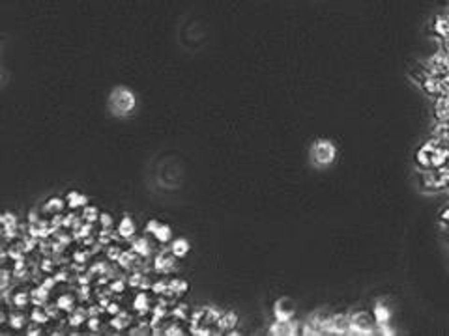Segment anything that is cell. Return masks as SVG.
Returning <instances> with one entry per match:
<instances>
[{
    "label": "cell",
    "mask_w": 449,
    "mask_h": 336,
    "mask_svg": "<svg viewBox=\"0 0 449 336\" xmlns=\"http://www.w3.org/2000/svg\"><path fill=\"white\" fill-rule=\"evenodd\" d=\"M40 332H41V330L38 329V327H30V329L27 330V334H28V336H36V334H40Z\"/></svg>",
    "instance_id": "cell-48"
},
{
    "label": "cell",
    "mask_w": 449,
    "mask_h": 336,
    "mask_svg": "<svg viewBox=\"0 0 449 336\" xmlns=\"http://www.w3.org/2000/svg\"><path fill=\"white\" fill-rule=\"evenodd\" d=\"M56 282H58V280H56V278H54V277H45V278H43V280H41V284L45 286L47 290H53L54 286H56Z\"/></svg>",
    "instance_id": "cell-43"
},
{
    "label": "cell",
    "mask_w": 449,
    "mask_h": 336,
    "mask_svg": "<svg viewBox=\"0 0 449 336\" xmlns=\"http://www.w3.org/2000/svg\"><path fill=\"white\" fill-rule=\"evenodd\" d=\"M270 334L273 336H294L297 334V332H302V327H300V323L292 317V319H288V321H275L271 323V327L270 330H268Z\"/></svg>",
    "instance_id": "cell-5"
},
{
    "label": "cell",
    "mask_w": 449,
    "mask_h": 336,
    "mask_svg": "<svg viewBox=\"0 0 449 336\" xmlns=\"http://www.w3.org/2000/svg\"><path fill=\"white\" fill-rule=\"evenodd\" d=\"M167 290H169V280H158V282L152 284V291L156 295H165Z\"/></svg>",
    "instance_id": "cell-33"
},
{
    "label": "cell",
    "mask_w": 449,
    "mask_h": 336,
    "mask_svg": "<svg viewBox=\"0 0 449 336\" xmlns=\"http://www.w3.org/2000/svg\"><path fill=\"white\" fill-rule=\"evenodd\" d=\"M99 215H101V213H99V209L96 207V205H85V207H83V215H81V218H83L85 222L94 224L99 220Z\"/></svg>",
    "instance_id": "cell-22"
},
{
    "label": "cell",
    "mask_w": 449,
    "mask_h": 336,
    "mask_svg": "<svg viewBox=\"0 0 449 336\" xmlns=\"http://www.w3.org/2000/svg\"><path fill=\"white\" fill-rule=\"evenodd\" d=\"M217 325V329L221 332H231L236 325H238V312H234V310H229V312H223V316L219 317V321L215 323Z\"/></svg>",
    "instance_id": "cell-8"
},
{
    "label": "cell",
    "mask_w": 449,
    "mask_h": 336,
    "mask_svg": "<svg viewBox=\"0 0 449 336\" xmlns=\"http://www.w3.org/2000/svg\"><path fill=\"white\" fill-rule=\"evenodd\" d=\"M337 157V148L331 140L320 139L311 148V159L318 166H330Z\"/></svg>",
    "instance_id": "cell-2"
},
{
    "label": "cell",
    "mask_w": 449,
    "mask_h": 336,
    "mask_svg": "<svg viewBox=\"0 0 449 336\" xmlns=\"http://www.w3.org/2000/svg\"><path fill=\"white\" fill-rule=\"evenodd\" d=\"M105 312L109 314V316H116V314L120 312V304L118 303H109V304H107Z\"/></svg>",
    "instance_id": "cell-42"
},
{
    "label": "cell",
    "mask_w": 449,
    "mask_h": 336,
    "mask_svg": "<svg viewBox=\"0 0 449 336\" xmlns=\"http://www.w3.org/2000/svg\"><path fill=\"white\" fill-rule=\"evenodd\" d=\"M189 251H191V245H189V241H187L185 238L174 239V241L171 243V252L176 258H185L187 254H189Z\"/></svg>",
    "instance_id": "cell-15"
},
{
    "label": "cell",
    "mask_w": 449,
    "mask_h": 336,
    "mask_svg": "<svg viewBox=\"0 0 449 336\" xmlns=\"http://www.w3.org/2000/svg\"><path fill=\"white\" fill-rule=\"evenodd\" d=\"M375 317H370L367 312H354L350 314V329L348 334L369 336L375 332Z\"/></svg>",
    "instance_id": "cell-3"
},
{
    "label": "cell",
    "mask_w": 449,
    "mask_h": 336,
    "mask_svg": "<svg viewBox=\"0 0 449 336\" xmlns=\"http://www.w3.org/2000/svg\"><path fill=\"white\" fill-rule=\"evenodd\" d=\"M430 157H432V152H429L425 146H423L421 150L417 152L416 159H417V165L421 166V168H430L432 166V161H430Z\"/></svg>",
    "instance_id": "cell-26"
},
{
    "label": "cell",
    "mask_w": 449,
    "mask_h": 336,
    "mask_svg": "<svg viewBox=\"0 0 449 336\" xmlns=\"http://www.w3.org/2000/svg\"><path fill=\"white\" fill-rule=\"evenodd\" d=\"M120 254H122V249H118V247H114V245L107 249V258H109V260H112V262H118Z\"/></svg>",
    "instance_id": "cell-35"
},
{
    "label": "cell",
    "mask_w": 449,
    "mask_h": 336,
    "mask_svg": "<svg viewBox=\"0 0 449 336\" xmlns=\"http://www.w3.org/2000/svg\"><path fill=\"white\" fill-rule=\"evenodd\" d=\"M187 290H189V284H187V280H184V278H171L169 280V290H167L165 295L167 297H182L187 293Z\"/></svg>",
    "instance_id": "cell-10"
},
{
    "label": "cell",
    "mask_w": 449,
    "mask_h": 336,
    "mask_svg": "<svg viewBox=\"0 0 449 336\" xmlns=\"http://www.w3.org/2000/svg\"><path fill=\"white\" fill-rule=\"evenodd\" d=\"M331 327H333V334H348L350 329V316L348 314H333L331 316Z\"/></svg>",
    "instance_id": "cell-7"
},
{
    "label": "cell",
    "mask_w": 449,
    "mask_h": 336,
    "mask_svg": "<svg viewBox=\"0 0 449 336\" xmlns=\"http://www.w3.org/2000/svg\"><path fill=\"white\" fill-rule=\"evenodd\" d=\"M139 254L137 252H133V251H122V254H120L118 258V267H122V269H126V271H135L137 269V264H140V260H139Z\"/></svg>",
    "instance_id": "cell-9"
},
{
    "label": "cell",
    "mask_w": 449,
    "mask_h": 336,
    "mask_svg": "<svg viewBox=\"0 0 449 336\" xmlns=\"http://www.w3.org/2000/svg\"><path fill=\"white\" fill-rule=\"evenodd\" d=\"M135 222L131 220V217L129 215H124V218L120 220L118 224V228H116V232L120 234V238L122 239H131L133 236H135Z\"/></svg>",
    "instance_id": "cell-13"
},
{
    "label": "cell",
    "mask_w": 449,
    "mask_h": 336,
    "mask_svg": "<svg viewBox=\"0 0 449 336\" xmlns=\"http://www.w3.org/2000/svg\"><path fill=\"white\" fill-rule=\"evenodd\" d=\"M154 238L158 239L159 243H169L172 239V230L169 224H159V228L154 232Z\"/></svg>",
    "instance_id": "cell-24"
},
{
    "label": "cell",
    "mask_w": 449,
    "mask_h": 336,
    "mask_svg": "<svg viewBox=\"0 0 449 336\" xmlns=\"http://www.w3.org/2000/svg\"><path fill=\"white\" fill-rule=\"evenodd\" d=\"M56 280L58 282H67V278H69V275H67V271H62V273H56Z\"/></svg>",
    "instance_id": "cell-47"
},
{
    "label": "cell",
    "mask_w": 449,
    "mask_h": 336,
    "mask_svg": "<svg viewBox=\"0 0 449 336\" xmlns=\"http://www.w3.org/2000/svg\"><path fill=\"white\" fill-rule=\"evenodd\" d=\"M8 325H10L12 329H15V330L23 329V327L27 325V316H25V314H21V312H12L10 317H8Z\"/></svg>",
    "instance_id": "cell-23"
},
{
    "label": "cell",
    "mask_w": 449,
    "mask_h": 336,
    "mask_svg": "<svg viewBox=\"0 0 449 336\" xmlns=\"http://www.w3.org/2000/svg\"><path fill=\"white\" fill-rule=\"evenodd\" d=\"M131 251L137 252L140 258H148L152 254V245L148 243L146 238H137L131 241Z\"/></svg>",
    "instance_id": "cell-17"
},
{
    "label": "cell",
    "mask_w": 449,
    "mask_h": 336,
    "mask_svg": "<svg viewBox=\"0 0 449 336\" xmlns=\"http://www.w3.org/2000/svg\"><path fill=\"white\" fill-rule=\"evenodd\" d=\"M86 325H88V329H90V330H98L99 325H101L99 316H90L88 319H86Z\"/></svg>",
    "instance_id": "cell-38"
},
{
    "label": "cell",
    "mask_w": 449,
    "mask_h": 336,
    "mask_svg": "<svg viewBox=\"0 0 449 336\" xmlns=\"http://www.w3.org/2000/svg\"><path fill=\"white\" fill-rule=\"evenodd\" d=\"M434 32L438 36H449V19H443V17H438L434 23Z\"/></svg>",
    "instance_id": "cell-29"
},
{
    "label": "cell",
    "mask_w": 449,
    "mask_h": 336,
    "mask_svg": "<svg viewBox=\"0 0 449 336\" xmlns=\"http://www.w3.org/2000/svg\"><path fill=\"white\" fill-rule=\"evenodd\" d=\"M176 260L178 258L172 254L171 249L158 252L156 258H154V271L156 273H161V275H169L172 271H176Z\"/></svg>",
    "instance_id": "cell-4"
},
{
    "label": "cell",
    "mask_w": 449,
    "mask_h": 336,
    "mask_svg": "<svg viewBox=\"0 0 449 336\" xmlns=\"http://www.w3.org/2000/svg\"><path fill=\"white\" fill-rule=\"evenodd\" d=\"M124 290H126L124 278H112V280H109V291L111 293H122Z\"/></svg>",
    "instance_id": "cell-32"
},
{
    "label": "cell",
    "mask_w": 449,
    "mask_h": 336,
    "mask_svg": "<svg viewBox=\"0 0 449 336\" xmlns=\"http://www.w3.org/2000/svg\"><path fill=\"white\" fill-rule=\"evenodd\" d=\"M14 304L17 308H25L28 303H32V299H30V293H25V291H21V293H15L14 295Z\"/></svg>",
    "instance_id": "cell-30"
},
{
    "label": "cell",
    "mask_w": 449,
    "mask_h": 336,
    "mask_svg": "<svg viewBox=\"0 0 449 336\" xmlns=\"http://www.w3.org/2000/svg\"><path fill=\"white\" fill-rule=\"evenodd\" d=\"M99 224H101V228H112L114 220H112V217L109 213H101L99 215Z\"/></svg>",
    "instance_id": "cell-36"
},
{
    "label": "cell",
    "mask_w": 449,
    "mask_h": 336,
    "mask_svg": "<svg viewBox=\"0 0 449 336\" xmlns=\"http://www.w3.org/2000/svg\"><path fill=\"white\" fill-rule=\"evenodd\" d=\"M109 325H111L114 330H126L129 325H133V316L129 314V312H126V310H120L116 316L111 317Z\"/></svg>",
    "instance_id": "cell-11"
},
{
    "label": "cell",
    "mask_w": 449,
    "mask_h": 336,
    "mask_svg": "<svg viewBox=\"0 0 449 336\" xmlns=\"http://www.w3.org/2000/svg\"><path fill=\"white\" fill-rule=\"evenodd\" d=\"M133 308L137 310V314H139V316H146L148 312H152V308H150V299H148V295H146L144 291H140V293L135 295Z\"/></svg>",
    "instance_id": "cell-16"
},
{
    "label": "cell",
    "mask_w": 449,
    "mask_h": 336,
    "mask_svg": "<svg viewBox=\"0 0 449 336\" xmlns=\"http://www.w3.org/2000/svg\"><path fill=\"white\" fill-rule=\"evenodd\" d=\"M109 105L111 110L118 116H127L129 112H133L135 105H137V97L131 90H127L126 86H116L109 95Z\"/></svg>",
    "instance_id": "cell-1"
},
{
    "label": "cell",
    "mask_w": 449,
    "mask_h": 336,
    "mask_svg": "<svg viewBox=\"0 0 449 336\" xmlns=\"http://www.w3.org/2000/svg\"><path fill=\"white\" fill-rule=\"evenodd\" d=\"M53 265H54V264H53V260H51V258H45V260L41 262V269L49 273V271H53Z\"/></svg>",
    "instance_id": "cell-45"
},
{
    "label": "cell",
    "mask_w": 449,
    "mask_h": 336,
    "mask_svg": "<svg viewBox=\"0 0 449 336\" xmlns=\"http://www.w3.org/2000/svg\"><path fill=\"white\" fill-rule=\"evenodd\" d=\"M0 222H2V228H17V217H15L14 213H10V211H6L2 215Z\"/></svg>",
    "instance_id": "cell-31"
},
{
    "label": "cell",
    "mask_w": 449,
    "mask_h": 336,
    "mask_svg": "<svg viewBox=\"0 0 449 336\" xmlns=\"http://www.w3.org/2000/svg\"><path fill=\"white\" fill-rule=\"evenodd\" d=\"M159 224H161V222H158L156 218H152V220H148V222H146V226H144L146 234H152V236H154V232H156V230H158V228H159Z\"/></svg>",
    "instance_id": "cell-41"
},
{
    "label": "cell",
    "mask_w": 449,
    "mask_h": 336,
    "mask_svg": "<svg viewBox=\"0 0 449 336\" xmlns=\"http://www.w3.org/2000/svg\"><path fill=\"white\" fill-rule=\"evenodd\" d=\"M273 317L277 321H288L294 317V306L286 297H281L279 301H275L273 304Z\"/></svg>",
    "instance_id": "cell-6"
},
{
    "label": "cell",
    "mask_w": 449,
    "mask_h": 336,
    "mask_svg": "<svg viewBox=\"0 0 449 336\" xmlns=\"http://www.w3.org/2000/svg\"><path fill=\"white\" fill-rule=\"evenodd\" d=\"M86 319H88V310H85V308H75L73 312H69V319H67V325L77 329V327H81V325H83Z\"/></svg>",
    "instance_id": "cell-20"
},
{
    "label": "cell",
    "mask_w": 449,
    "mask_h": 336,
    "mask_svg": "<svg viewBox=\"0 0 449 336\" xmlns=\"http://www.w3.org/2000/svg\"><path fill=\"white\" fill-rule=\"evenodd\" d=\"M66 198H58V196H54V198H49L45 202V205H43V211L45 213H51V215H56V213H62V209L66 207Z\"/></svg>",
    "instance_id": "cell-19"
},
{
    "label": "cell",
    "mask_w": 449,
    "mask_h": 336,
    "mask_svg": "<svg viewBox=\"0 0 449 336\" xmlns=\"http://www.w3.org/2000/svg\"><path fill=\"white\" fill-rule=\"evenodd\" d=\"M10 278H12V273H10L8 269H2V284H0L2 291L10 288Z\"/></svg>",
    "instance_id": "cell-39"
},
{
    "label": "cell",
    "mask_w": 449,
    "mask_h": 336,
    "mask_svg": "<svg viewBox=\"0 0 449 336\" xmlns=\"http://www.w3.org/2000/svg\"><path fill=\"white\" fill-rule=\"evenodd\" d=\"M187 310H189V306H187V304L180 303V304H176V306H174V310L171 312V316L176 317V319H180V321H185V319L189 317V312H187Z\"/></svg>",
    "instance_id": "cell-28"
},
{
    "label": "cell",
    "mask_w": 449,
    "mask_h": 336,
    "mask_svg": "<svg viewBox=\"0 0 449 336\" xmlns=\"http://www.w3.org/2000/svg\"><path fill=\"white\" fill-rule=\"evenodd\" d=\"M58 310H60L58 304H45V312L49 314L51 319H56L58 317Z\"/></svg>",
    "instance_id": "cell-37"
},
{
    "label": "cell",
    "mask_w": 449,
    "mask_h": 336,
    "mask_svg": "<svg viewBox=\"0 0 449 336\" xmlns=\"http://www.w3.org/2000/svg\"><path fill=\"white\" fill-rule=\"evenodd\" d=\"M372 317H375V321L377 325H386V323H390L391 319V310L386 306L384 303H377L375 304V310H372Z\"/></svg>",
    "instance_id": "cell-14"
},
{
    "label": "cell",
    "mask_w": 449,
    "mask_h": 336,
    "mask_svg": "<svg viewBox=\"0 0 449 336\" xmlns=\"http://www.w3.org/2000/svg\"><path fill=\"white\" fill-rule=\"evenodd\" d=\"M90 256V251L88 252H75V254H73V260H75V262H77V264H81V265H85L86 264V258Z\"/></svg>",
    "instance_id": "cell-40"
},
{
    "label": "cell",
    "mask_w": 449,
    "mask_h": 336,
    "mask_svg": "<svg viewBox=\"0 0 449 336\" xmlns=\"http://www.w3.org/2000/svg\"><path fill=\"white\" fill-rule=\"evenodd\" d=\"M206 308V314H204V325H215V323L219 321V317L223 316V312L224 310H221L219 308V306H213V304H211V306H204Z\"/></svg>",
    "instance_id": "cell-21"
},
{
    "label": "cell",
    "mask_w": 449,
    "mask_h": 336,
    "mask_svg": "<svg viewBox=\"0 0 449 336\" xmlns=\"http://www.w3.org/2000/svg\"><path fill=\"white\" fill-rule=\"evenodd\" d=\"M30 319H32L34 325H45L51 317H49V314L45 312V308L36 306V308H32V312H30Z\"/></svg>",
    "instance_id": "cell-25"
},
{
    "label": "cell",
    "mask_w": 449,
    "mask_h": 336,
    "mask_svg": "<svg viewBox=\"0 0 449 336\" xmlns=\"http://www.w3.org/2000/svg\"><path fill=\"white\" fill-rule=\"evenodd\" d=\"M56 304H58L60 310H64V312H73V310H75V299H73L69 293L60 295L58 299H56Z\"/></svg>",
    "instance_id": "cell-27"
},
{
    "label": "cell",
    "mask_w": 449,
    "mask_h": 336,
    "mask_svg": "<svg viewBox=\"0 0 449 336\" xmlns=\"http://www.w3.org/2000/svg\"><path fill=\"white\" fill-rule=\"evenodd\" d=\"M88 295H90V286L85 284L83 288H79V299L81 301H85V299H88Z\"/></svg>",
    "instance_id": "cell-44"
},
{
    "label": "cell",
    "mask_w": 449,
    "mask_h": 336,
    "mask_svg": "<svg viewBox=\"0 0 449 336\" xmlns=\"http://www.w3.org/2000/svg\"><path fill=\"white\" fill-rule=\"evenodd\" d=\"M49 291H51V290H47L43 284L36 286V288L30 291V299H32L34 306H41V304H45L47 299H49Z\"/></svg>",
    "instance_id": "cell-18"
},
{
    "label": "cell",
    "mask_w": 449,
    "mask_h": 336,
    "mask_svg": "<svg viewBox=\"0 0 449 336\" xmlns=\"http://www.w3.org/2000/svg\"><path fill=\"white\" fill-rule=\"evenodd\" d=\"M66 204L69 209H79V207L88 205V196L79 191H69L66 196Z\"/></svg>",
    "instance_id": "cell-12"
},
{
    "label": "cell",
    "mask_w": 449,
    "mask_h": 336,
    "mask_svg": "<svg viewBox=\"0 0 449 336\" xmlns=\"http://www.w3.org/2000/svg\"><path fill=\"white\" fill-rule=\"evenodd\" d=\"M40 220L41 218L36 211H30V213H28V224H36V222H40Z\"/></svg>",
    "instance_id": "cell-46"
},
{
    "label": "cell",
    "mask_w": 449,
    "mask_h": 336,
    "mask_svg": "<svg viewBox=\"0 0 449 336\" xmlns=\"http://www.w3.org/2000/svg\"><path fill=\"white\" fill-rule=\"evenodd\" d=\"M174 334H184V329L180 327L178 323H172V325L165 327V336H174Z\"/></svg>",
    "instance_id": "cell-34"
}]
</instances>
